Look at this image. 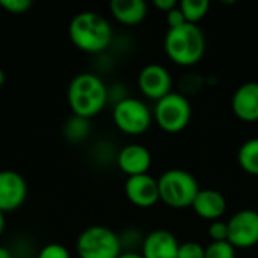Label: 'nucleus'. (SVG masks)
Instances as JSON below:
<instances>
[{"mask_svg":"<svg viewBox=\"0 0 258 258\" xmlns=\"http://www.w3.org/2000/svg\"><path fill=\"white\" fill-rule=\"evenodd\" d=\"M67 97L73 115L91 119L107 104L109 89L97 74L80 73L70 82Z\"/></svg>","mask_w":258,"mask_h":258,"instance_id":"1","label":"nucleus"},{"mask_svg":"<svg viewBox=\"0 0 258 258\" xmlns=\"http://www.w3.org/2000/svg\"><path fill=\"white\" fill-rule=\"evenodd\" d=\"M71 42L86 53H103L112 42L113 30L110 23L98 12L85 11L77 14L68 27Z\"/></svg>","mask_w":258,"mask_h":258,"instance_id":"2","label":"nucleus"},{"mask_svg":"<svg viewBox=\"0 0 258 258\" xmlns=\"http://www.w3.org/2000/svg\"><path fill=\"white\" fill-rule=\"evenodd\" d=\"M165 51L168 57L180 67L197 65L206 51V38L198 24L186 23L169 29L165 36Z\"/></svg>","mask_w":258,"mask_h":258,"instance_id":"3","label":"nucleus"},{"mask_svg":"<svg viewBox=\"0 0 258 258\" xmlns=\"http://www.w3.org/2000/svg\"><path fill=\"white\" fill-rule=\"evenodd\" d=\"M159 195L160 200L171 209H187L198 192L201 190L198 180L186 169L172 168L165 171L159 178Z\"/></svg>","mask_w":258,"mask_h":258,"instance_id":"4","label":"nucleus"},{"mask_svg":"<svg viewBox=\"0 0 258 258\" xmlns=\"http://www.w3.org/2000/svg\"><path fill=\"white\" fill-rule=\"evenodd\" d=\"M80 258H118L122 252L121 237L110 228L92 225L85 228L76 243Z\"/></svg>","mask_w":258,"mask_h":258,"instance_id":"5","label":"nucleus"},{"mask_svg":"<svg viewBox=\"0 0 258 258\" xmlns=\"http://www.w3.org/2000/svg\"><path fill=\"white\" fill-rule=\"evenodd\" d=\"M192 118V106L181 92H171L156 101L153 119L166 133H178L184 130Z\"/></svg>","mask_w":258,"mask_h":258,"instance_id":"6","label":"nucleus"},{"mask_svg":"<svg viewBox=\"0 0 258 258\" xmlns=\"http://www.w3.org/2000/svg\"><path fill=\"white\" fill-rule=\"evenodd\" d=\"M112 116L115 125L128 136L144 135L154 121L150 107L135 97H125L118 101L113 107Z\"/></svg>","mask_w":258,"mask_h":258,"instance_id":"7","label":"nucleus"},{"mask_svg":"<svg viewBox=\"0 0 258 258\" xmlns=\"http://www.w3.org/2000/svg\"><path fill=\"white\" fill-rule=\"evenodd\" d=\"M228 242L236 249H248L258 245V212L245 209L228 221Z\"/></svg>","mask_w":258,"mask_h":258,"instance_id":"8","label":"nucleus"},{"mask_svg":"<svg viewBox=\"0 0 258 258\" xmlns=\"http://www.w3.org/2000/svg\"><path fill=\"white\" fill-rule=\"evenodd\" d=\"M138 85L141 92L153 100L159 101L168 94H171L172 88V77L166 67L160 63H148L145 65L138 77Z\"/></svg>","mask_w":258,"mask_h":258,"instance_id":"9","label":"nucleus"},{"mask_svg":"<svg viewBox=\"0 0 258 258\" xmlns=\"http://www.w3.org/2000/svg\"><path fill=\"white\" fill-rule=\"evenodd\" d=\"M124 192L127 200L139 209H150L160 201L157 178L150 174L128 177L124 184Z\"/></svg>","mask_w":258,"mask_h":258,"instance_id":"10","label":"nucleus"},{"mask_svg":"<svg viewBox=\"0 0 258 258\" xmlns=\"http://www.w3.org/2000/svg\"><path fill=\"white\" fill-rule=\"evenodd\" d=\"M27 198V183L15 171H0V212H14L20 209Z\"/></svg>","mask_w":258,"mask_h":258,"instance_id":"11","label":"nucleus"},{"mask_svg":"<svg viewBox=\"0 0 258 258\" xmlns=\"http://www.w3.org/2000/svg\"><path fill=\"white\" fill-rule=\"evenodd\" d=\"M151 162L150 150L141 144H128L122 147L116 156V165L127 177L148 174Z\"/></svg>","mask_w":258,"mask_h":258,"instance_id":"12","label":"nucleus"},{"mask_svg":"<svg viewBox=\"0 0 258 258\" xmlns=\"http://www.w3.org/2000/svg\"><path fill=\"white\" fill-rule=\"evenodd\" d=\"M233 113L243 122L258 121V82L242 83L231 97Z\"/></svg>","mask_w":258,"mask_h":258,"instance_id":"13","label":"nucleus"},{"mask_svg":"<svg viewBox=\"0 0 258 258\" xmlns=\"http://www.w3.org/2000/svg\"><path fill=\"white\" fill-rule=\"evenodd\" d=\"M180 243L168 230H154L142 240L144 258H177Z\"/></svg>","mask_w":258,"mask_h":258,"instance_id":"14","label":"nucleus"},{"mask_svg":"<svg viewBox=\"0 0 258 258\" xmlns=\"http://www.w3.org/2000/svg\"><path fill=\"white\" fill-rule=\"evenodd\" d=\"M194 212L206 221H218L227 212L225 197L213 189H201L192 203Z\"/></svg>","mask_w":258,"mask_h":258,"instance_id":"15","label":"nucleus"},{"mask_svg":"<svg viewBox=\"0 0 258 258\" xmlns=\"http://www.w3.org/2000/svg\"><path fill=\"white\" fill-rule=\"evenodd\" d=\"M109 8L115 20L125 26L141 24L148 14V6L144 0H112Z\"/></svg>","mask_w":258,"mask_h":258,"instance_id":"16","label":"nucleus"},{"mask_svg":"<svg viewBox=\"0 0 258 258\" xmlns=\"http://www.w3.org/2000/svg\"><path fill=\"white\" fill-rule=\"evenodd\" d=\"M240 168L251 175H258V138L245 141L237 153Z\"/></svg>","mask_w":258,"mask_h":258,"instance_id":"17","label":"nucleus"},{"mask_svg":"<svg viewBox=\"0 0 258 258\" xmlns=\"http://www.w3.org/2000/svg\"><path fill=\"white\" fill-rule=\"evenodd\" d=\"M178 8L181 9L187 23L198 24V21H201L207 15L210 9V2L209 0H181L178 3Z\"/></svg>","mask_w":258,"mask_h":258,"instance_id":"18","label":"nucleus"},{"mask_svg":"<svg viewBox=\"0 0 258 258\" xmlns=\"http://www.w3.org/2000/svg\"><path fill=\"white\" fill-rule=\"evenodd\" d=\"M91 132V124H89V119L86 118H80V116H76L73 115L67 122H65V127H63V135L65 138L70 141V142H82L83 139L88 138Z\"/></svg>","mask_w":258,"mask_h":258,"instance_id":"19","label":"nucleus"},{"mask_svg":"<svg viewBox=\"0 0 258 258\" xmlns=\"http://www.w3.org/2000/svg\"><path fill=\"white\" fill-rule=\"evenodd\" d=\"M204 258H236V248L230 242H212L206 248Z\"/></svg>","mask_w":258,"mask_h":258,"instance_id":"20","label":"nucleus"},{"mask_svg":"<svg viewBox=\"0 0 258 258\" xmlns=\"http://www.w3.org/2000/svg\"><path fill=\"white\" fill-rule=\"evenodd\" d=\"M204 86V79L198 74H187L183 76L181 82H180V88H181V94L183 95H194L197 94L201 88Z\"/></svg>","mask_w":258,"mask_h":258,"instance_id":"21","label":"nucleus"},{"mask_svg":"<svg viewBox=\"0 0 258 258\" xmlns=\"http://www.w3.org/2000/svg\"><path fill=\"white\" fill-rule=\"evenodd\" d=\"M207 233L213 242H228V224L222 219L210 222Z\"/></svg>","mask_w":258,"mask_h":258,"instance_id":"22","label":"nucleus"},{"mask_svg":"<svg viewBox=\"0 0 258 258\" xmlns=\"http://www.w3.org/2000/svg\"><path fill=\"white\" fill-rule=\"evenodd\" d=\"M204 252H206V248L201 246L200 243L186 242V243H180L177 258H204Z\"/></svg>","mask_w":258,"mask_h":258,"instance_id":"23","label":"nucleus"},{"mask_svg":"<svg viewBox=\"0 0 258 258\" xmlns=\"http://www.w3.org/2000/svg\"><path fill=\"white\" fill-rule=\"evenodd\" d=\"M38 258H71V255H70V251L63 245L48 243L39 251Z\"/></svg>","mask_w":258,"mask_h":258,"instance_id":"24","label":"nucleus"},{"mask_svg":"<svg viewBox=\"0 0 258 258\" xmlns=\"http://www.w3.org/2000/svg\"><path fill=\"white\" fill-rule=\"evenodd\" d=\"M0 6L11 14H24L32 8L30 0H0Z\"/></svg>","mask_w":258,"mask_h":258,"instance_id":"25","label":"nucleus"},{"mask_svg":"<svg viewBox=\"0 0 258 258\" xmlns=\"http://www.w3.org/2000/svg\"><path fill=\"white\" fill-rule=\"evenodd\" d=\"M166 23H168L169 29H175V27H180V26L187 23L183 12H181V9L178 8V5L166 14Z\"/></svg>","mask_w":258,"mask_h":258,"instance_id":"26","label":"nucleus"},{"mask_svg":"<svg viewBox=\"0 0 258 258\" xmlns=\"http://www.w3.org/2000/svg\"><path fill=\"white\" fill-rule=\"evenodd\" d=\"M153 5L159 9V11H162V12H169L171 9H174L178 3L175 2V0H154L153 2Z\"/></svg>","mask_w":258,"mask_h":258,"instance_id":"27","label":"nucleus"},{"mask_svg":"<svg viewBox=\"0 0 258 258\" xmlns=\"http://www.w3.org/2000/svg\"><path fill=\"white\" fill-rule=\"evenodd\" d=\"M118 258H144L142 254H138L135 251H125V252H121V255Z\"/></svg>","mask_w":258,"mask_h":258,"instance_id":"28","label":"nucleus"},{"mask_svg":"<svg viewBox=\"0 0 258 258\" xmlns=\"http://www.w3.org/2000/svg\"><path fill=\"white\" fill-rule=\"evenodd\" d=\"M0 258H12V254L8 248L5 246H0Z\"/></svg>","mask_w":258,"mask_h":258,"instance_id":"29","label":"nucleus"},{"mask_svg":"<svg viewBox=\"0 0 258 258\" xmlns=\"http://www.w3.org/2000/svg\"><path fill=\"white\" fill-rule=\"evenodd\" d=\"M5 227H6V221H5V213L0 212V236L3 234L5 231Z\"/></svg>","mask_w":258,"mask_h":258,"instance_id":"30","label":"nucleus"},{"mask_svg":"<svg viewBox=\"0 0 258 258\" xmlns=\"http://www.w3.org/2000/svg\"><path fill=\"white\" fill-rule=\"evenodd\" d=\"M5 80H6V76H5V73H3V70L0 68V88L3 86V83H5Z\"/></svg>","mask_w":258,"mask_h":258,"instance_id":"31","label":"nucleus"}]
</instances>
